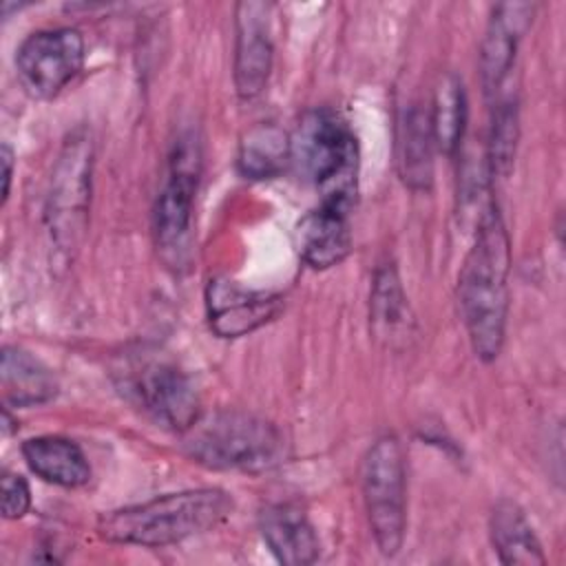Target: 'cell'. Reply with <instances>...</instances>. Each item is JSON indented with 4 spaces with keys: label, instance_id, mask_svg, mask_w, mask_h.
Returning <instances> with one entry per match:
<instances>
[{
    "label": "cell",
    "instance_id": "cell-10",
    "mask_svg": "<svg viewBox=\"0 0 566 566\" xmlns=\"http://www.w3.org/2000/svg\"><path fill=\"white\" fill-rule=\"evenodd\" d=\"M281 310V296L250 290L230 279L214 276L206 285V314L221 338H241L270 323Z\"/></svg>",
    "mask_w": 566,
    "mask_h": 566
},
{
    "label": "cell",
    "instance_id": "cell-16",
    "mask_svg": "<svg viewBox=\"0 0 566 566\" xmlns=\"http://www.w3.org/2000/svg\"><path fill=\"white\" fill-rule=\"evenodd\" d=\"M0 385L7 407H35L55 398L53 371L22 347L7 345L0 363Z\"/></svg>",
    "mask_w": 566,
    "mask_h": 566
},
{
    "label": "cell",
    "instance_id": "cell-21",
    "mask_svg": "<svg viewBox=\"0 0 566 566\" xmlns=\"http://www.w3.org/2000/svg\"><path fill=\"white\" fill-rule=\"evenodd\" d=\"M371 323L378 336L396 338L409 332V305L402 292L398 272L391 263H385L374 274L371 287Z\"/></svg>",
    "mask_w": 566,
    "mask_h": 566
},
{
    "label": "cell",
    "instance_id": "cell-24",
    "mask_svg": "<svg viewBox=\"0 0 566 566\" xmlns=\"http://www.w3.org/2000/svg\"><path fill=\"white\" fill-rule=\"evenodd\" d=\"M0 164H2V206H4L11 190V175H13V150L9 148V144H2Z\"/></svg>",
    "mask_w": 566,
    "mask_h": 566
},
{
    "label": "cell",
    "instance_id": "cell-8",
    "mask_svg": "<svg viewBox=\"0 0 566 566\" xmlns=\"http://www.w3.org/2000/svg\"><path fill=\"white\" fill-rule=\"evenodd\" d=\"M124 387L157 424L170 431L186 433L201 416L190 376L172 360L146 358L130 365Z\"/></svg>",
    "mask_w": 566,
    "mask_h": 566
},
{
    "label": "cell",
    "instance_id": "cell-3",
    "mask_svg": "<svg viewBox=\"0 0 566 566\" xmlns=\"http://www.w3.org/2000/svg\"><path fill=\"white\" fill-rule=\"evenodd\" d=\"M292 142V164L314 184L318 203L354 208L358 192V142L349 124L329 108L307 111Z\"/></svg>",
    "mask_w": 566,
    "mask_h": 566
},
{
    "label": "cell",
    "instance_id": "cell-19",
    "mask_svg": "<svg viewBox=\"0 0 566 566\" xmlns=\"http://www.w3.org/2000/svg\"><path fill=\"white\" fill-rule=\"evenodd\" d=\"M433 137L427 111L411 106L398 128V170L411 190H427L433 177Z\"/></svg>",
    "mask_w": 566,
    "mask_h": 566
},
{
    "label": "cell",
    "instance_id": "cell-15",
    "mask_svg": "<svg viewBox=\"0 0 566 566\" xmlns=\"http://www.w3.org/2000/svg\"><path fill=\"white\" fill-rule=\"evenodd\" d=\"M22 455L29 469L44 482L77 489L91 480V464L84 451L62 436H38L22 444Z\"/></svg>",
    "mask_w": 566,
    "mask_h": 566
},
{
    "label": "cell",
    "instance_id": "cell-22",
    "mask_svg": "<svg viewBox=\"0 0 566 566\" xmlns=\"http://www.w3.org/2000/svg\"><path fill=\"white\" fill-rule=\"evenodd\" d=\"M493 104L491 117V135H489V150L486 164L491 175L506 177L513 166L517 137H520V111L517 99L513 93H502Z\"/></svg>",
    "mask_w": 566,
    "mask_h": 566
},
{
    "label": "cell",
    "instance_id": "cell-18",
    "mask_svg": "<svg viewBox=\"0 0 566 566\" xmlns=\"http://www.w3.org/2000/svg\"><path fill=\"white\" fill-rule=\"evenodd\" d=\"M292 161L290 135L276 124H256L250 128L239 144L237 166L248 179H274Z\"/></svg>",
    "mask_w": 566,
    "mask_h": 566
},
{
    "label": "cell",
    "instance_id": "cell-13",
    "mask_svg": "<svg viewBox=\"0 0 566 566\" xmlns=\"http://www.w3.org/2000/svg\"><path fill=\"white\" fill-rule=\"evenodd\" d=\"M259 531L270 553L287 566H305L318 559L321 544L307 513L294 502H274L261 509Z\"/></svg>",
    "mask_w": 566,
    "mask_h": 566
},
{
    "label": "cell",
    "instance_id": "cell-5",
    "mask_svg": "<svg viewBox=\"0 0 566 566\" xmlns=\"http://www.w3.org/2000/svg\"><path fill=\"white\" fill-rule=\"evenodd\" d=\"M201 175V142L195 130H184L170 146L166 175L153 208L155 245L161 259L186 265L192 239V208Z\"/></svg>",
    "mask_w": 566,
    "mask_h": 566
},
{
    "label": "cell",
    "instance_id": "cell-11",
    "mask_svg": "<svg viewBox=\"0 0 566 566\" xmlns=\"http://www.w3.org/2000/svg\"><path fill=\"white\" fill-rule=\"evenodd\" d=\"M535 13V4L528 2H502L495 4L480 46V75L484 95L497 99L513 71L515 51L522 35L528 31Z\"/></svg>",
    "mask_w": 566,
    "mask_h": 566
},
{
    "label": "cell",
    "instance_id": "cell-20",
    "mask_svg": "<svg viewBox=\"0 0 566 566\" xmlns=\"http://www.w3.org/2000/svg\"><path fill=\"white\" fill-rule=\"evenodd\" d=\"M427 117L433 146L444 155H455L467 126V93L458 75L447 73L438 80Z\"/></svg>",
    "mask_w": 566,
    "mask_h": 566
},
{
    "label": "cell",
    "instance_id": "cell-14",
    "mask_svg": "<svg viewBox=\"0 0 566 566\" xmlns=\"http://www.w3.org/2000/svg\"><path fill=\"white\" fill-rule=\"evenodd\" d=\"M352 210L318 203L296 226V241L303 261L314 270H327L345 261L352 250Z\"/></svg>",
    "mask_w": 566,
    "mask_h": 566
},
{
    "label": "cell",
    "instance_id": "cell-23",
    "mask_svg": "<svg viewBox=\"0 0 566 566\" xmlns=\"http://www.w3.org/2000/svg\"><path fill=\"white\" fill-rule=\"evenodd\" d=\"M31 506V491L22 475L4 471L2 473V515L4 520H20Z\"/></svg>",
    "mask_w": 566,
    "mask_h": 566
},
{
    "label": "cell",
    "instance_id": "cell-2",
    "mask_svg": "<svg viewBox=\"0 0 566 566\" xmlns=\"http://www.w3.org/2000/svg\"><path fill=\"white\" fill-rule=\"evenodd\" d=\"M230 511L232 497L226 491L188 489L115 509L99 517L97 533L108 542L157 548L214 528Z\"/></svg>",
    "mask_w": 566,
    "mask_h": 566
},
{
    "label": "cell",
    "instance_id": "cell-9",
    "mask_svg": "<svg viewBox=\"0 0 566 566\" xmlns=\"http://www.w3.org/2000/svg\"><path fill=\"white\" fill-rule=\"evenodd\" d=\"M84 40L71 27L31 33L15 51L18 80L33 99L55 97L82 69Z\"/></svg>",
    "mask_w": 566,
    "mask_h": 566
},
{
    "label": "cell",
    "instance_id": "cell-6",
    "mask_svg": "<svg viewBox=\"0 0 566 566\" xmlns=\"http://www.w3.org/2000/svg\"><path fill=\"white\" fill-rule=\"evenodd\" d=\"M93 175V144L84 130L64 142L49 184L44 219L55 248L71 254L84 239L88 226Z\"/></svg>",
    "mask_w": 566,
    "mask_h": 566
},
{
    "label": "cell",
    "instance_id": "cell-12",
    "mask_svg": "<svg viewBox=\"0 0 566 566\" xmlns=\"http://www.w3.org/2000/svg\"><path fill=\"white\" fill-rule=\"evenodd\" d=\"M270 4L239 2L237 4V40H234V88L241 99H252L263 93L274 46L270 35Z\"/></svg>",
    "mask_w": 566,
    "mask_h": 566
},
{
    "label": "cell",
    "instance_id": "cell-17",
    "mask_svg": "<svg viewBox=\"0 0 566 566\" xmlns=\"http://www.w3.org/2000/svg\"><path fill=\"white\" fill-rule=\"evenodd\" d=\"M489 533L491 544L506 566H533V564H546L542 544L524 515V511L511 502L500 500L489 520Z\"/></svg>",
    "mask_w": 566,
    "mask_h": 566
},
{
    "label": "cell",
    "instance_id": "cell-4",
    "mask_svg": "<svg viewBox=\"0 0 566 566\" xmlns=\"http://www.w3.org/2000/svg\"><path fill=\"white\" fill-rule=\"evenodd\" d=\"M184 436L188 455L217 471L261 473L283 458V436L276 424L237 409L199 416Z\"/></svg>",
    "mask_w": 566,
    "mask_h": 566
},
{
    "label": "cell",
    "instance_id": "cell-7",
    "mask_svg": "<svg viewBox=\"0 0 566 566\" xmlns=\"http://www.w3.org/2000/svg\"><path fill=\"white\" fill-rule=\"evenodd\" d=\"M360 484L374 542L382 555L391 557L402 546L407 524L405 458L394 436H382L369 447Z\"/></svg>",
    "mask_w": 566,
    "mask_h": 566
},
{
    "label": "cell",
    "instance_id": "cell-1",
    "mask_svg": "<svg viewBox=\"0 0 566 566\" xmlns=\"http://www.w3.org/2000/svg\"><path fill=\"white\" fill-rule=\"evenodd\" d=\"M511 241L495 201L478 219L475 241L460 268L458 303L473 354L491 363L500 356L509 316Z\"/></svg>",
    "mask_w": 566,
    "mask_h": 566
}]
</instances>
